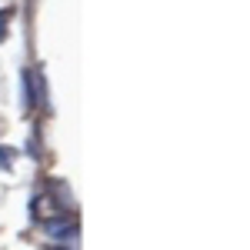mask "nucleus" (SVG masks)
Segmentation results:
<instances>
[{
	"instance_id": "1",
	"label": "nucleus",
	"mask_w": 250,
	"mask_h": 250,
	"mask_svg": "<svg viewBox=\"0 0 250 250\" xmlns=\"http://www.w3.org/2000/svg\"><path fill=\"white\" fill-rule=\"evenodd\" d=\"M20 100H23V110H34V74L23 70L20 77Z\"/></svg>"
},
{
	"instance_id": "2",
	"label": "nucleus",
	"mask_w": 250,
	"mask_h": 250,
	"mask_svg": "<svg viewBox=\"0 0 250 250\" xmlns=\"http://www.w3.org/2000/svg\"><path fill=\"white\" fill-rule=\"evenodd\" d=\"M47 230L57 233V237H67V233H77V224L70 220V224H47Z\"/></svg>"
},
{
	"instance_id": "3",
	"label": "nucleus",
	"mask_w": 250,
	"mask_h": 250,
	"mask_svg": "<svg viewBox=\"0 0 250 250\" xmlns=\"http://www.w3.org/2000/svg\"><path fill=\"white\" fill-rule=\"evenodd\" d=\"M0 167L10 170V150H7V147H0Z\"/></svg>"
},
{
	"instance_id": "4",
	"label": "nucleus",
	"mask_w": 250,
	"mask_h": 250,
	"mask_svg": "<svg viewBox=\"0 0 250 250\" xmlns=\"http://www.w3.org/2000/svg\"><path fill=\"white\" fill-rule=\"evenodd\" d=\"M50 250H67V247H50Z\"/></svg>"
}]
</instances>
